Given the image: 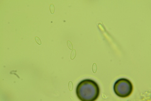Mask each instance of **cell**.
Segmentation results:
<instances>
[{
  "label": "cell",
  "instance_id": "cell-1",
  "mask_svg": "<svg viewBox=\"0 0 151 101\" xmlns=\"http://www.w3.org/2000/svg\"><path fill=\"white\" fill-rule=\"evenodd\" d=\"M76 95L82 101H93L100 95V88L95 81L90 79L82 80L76 87Z\"/></svg>",
  "mask_w": 151,
  "mask_h": 101
},
{
  "label": "cell",
  "instance_id": "cell-2",
  "mask_svg": "<svg viewBox=\"0 0 151 101\" xmlns=\"http://www.w3.org/2000/svg\"><path fill=\"white\" fill-rule=\"evenodd\" d=\"M115 94L119 97L125 98L132 94L133 91V85L131 81L127 78L117 80L113 85Z\"/></svg>",
  "mask_w": 151,
  "mask_h": 101
}]
</instances>
